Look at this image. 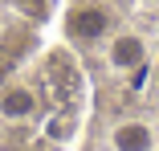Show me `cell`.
Masks as SVG:
<instances>
[{
  "instance_id": "obj_1",
  "label": "cell",
  "mask_w": 159,
  "mask_h": 151,
  "mask_svg": "<svg viewBox=\"0 0 159 151\" xmlns=\"http://www.w3.org/2000/svg\"><path fill=\"white\" fill-rule=\"evenodd\" d=\"M110 33V12L102 4H78L66 12V37L70 41H82V45H94Z\"/></svg>"
},
{
  "instance_id": "obj_2",
  "label": "cell",
  "mask_w": 159,
  "mask_h": 151,
  "mask_svg": "<svg viewBox=\"0 0 159 151\" xmlns=\"http://www.w3.org/2000/svg\"><path fill=\"white\" fill-rule=\"evenodd\" d=\"M106 62H110L118 74H126L131 82H139V78L147 74V45H143V37L118 33V37L110 41V49H106Z\"/></svg>"
},
{
  "instance_id": "obj_3",
  "label": "cell",
  "mask_w": 159,
  "mask_h": 151,
  "mask_svg": "<svg viewBox=\"0 0 159 151\" xmlns=\"http://www.w3.org/2000/svg\"><path fill=\"white\" fill-rule=\"evenodd\" d=\"M155 143H159V135L143 118H122L110 131V151H155Z\"/></svg>"
},
{
  "instance_id": "obj_4",
  "label": "cell",
  "mask_w": 159,
  "mask_h": 151,
  "mask_svg": "<svg viewBox=\"0 0 159 151\" xmlns=\"http://www.w3.org/2000/svg\"><path fill=\"white\" fill-rule=\"evenodd\" d=\"M33 110H37L33 90H25V86H8L4 94H0V114H4V118H29Z\"/></svg>"
},
{
  "instance_id": "obj_5",
  "label": "cell",
  "mask_w": 159,
  "mask_h": 151,
  "mask_svg": "<svg viewBox=\"0 0 159 151\" xmlns=\"http://www.w3.org/2000/svg\"><path fill=\"white\" fill-rule=\"evenodd\" d=\"M16 4H20V8H29V12H33V8H41V0H16Z\"/></svg>"
},
{
  "instance_id": "obj_6",
  "label": "cell",
  "mask_w": 159,
  "mask_h": 151,
  "mask_svg": "<svg viewBox=\"0 0 159 151\" xmlns=\"http://www.w3.org/2000/svg\"><path fill=\"white\" fill-rule=\"evenodd\" d=\"M151 78H155V86H159V66H155V70H151Z\"/></svg>"
}]
</instances>
